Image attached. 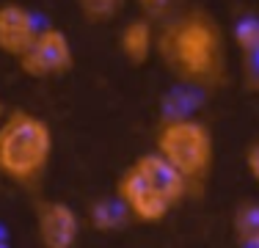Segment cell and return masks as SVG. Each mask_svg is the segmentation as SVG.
Masks as SVG:
<instances>
[{
	"instance_id": "9a60e30c",
	"label": "cell",
	"mask_w": 259,
	"mask_h": 248,
	"mask_svg": "<svg viewBox=\"0 0 259 248\" xmlns=\"http://www.w3.org/2000/svg\"><path fill=\"white\" fill-rule=\"evenodd\" d=\"M3 116H6V105L0 102V119H3Z\"/></svg>"
},
{
	"instance_id": "5b68a950",
	"label": "cell",
	"mask_w": 259,
	"mask_h": 248,
	"mask_svg": "<svg viewBox=\"0 0 259 248\" xmlns=\"http://www.w3.org/2000/svg\"><path fill=\"white\" fill-rule=\"evenodd\" d=\"M17 64H20L22 74H28L33 80L64 77L75 66V47H72V39L61 28L41 25V30L30 42V47L17 58Z\"/></svg>"
},
{
	"instance_id": "ba28073f",
	"label": "cell",
	"mask_w": 259,
	"mask_h": 248,
	"mask_svg": "<svg viewBox=\"0 0 259 248\" xmlns=\"http://www.w3.org/2000/svg\"><path fill=\"white\" fill-rule=\"evenodd\" d=\"M157 47V28L155 22H149L146 17H133L121 25L119 30V53L127 64L133 66H144L146 61L155 55Z\"/></svg>"
},
{
	"instance_id": "8992f818",
	"label": "cell",
	"mask_w": 259,
	"mask_h": 248,
	"mask_svg": "<svg viewBox=\"0 0 259 248\" xmlns=\"http://www.w3.org/2000/svg\"><path fill=\"white\" fill-rule=\"evenodd\" d=\"M36 237L41 248H75L80 215L64 201H41L36 207Z\"/></svg>"
},
{
	"instance_id": "52a82bcc",
	"label": "cell",
	"mask_w": 259,
	"mask_h": 248,
	"mask_svg": "<svg viewBox=\"0 0 259 248\" xmlns=\"http://www.w3.org/2000/svg\"><path fill=\"white\" fill-rule=\"evenodd\" d=\"M41 30V22L28 6L22 3H0V53L9 58H20Z\"/></svg>"
},
{
	"instance_id": "277c9868",
	"label": "cell",
	"mask_w": 259,
	"mask_h": 248,
	"mask_svg": "<svg viewBox=\"0 0 259 248\" xmlns=\"http://www.w3.org/2000/svg\"><path fill=\"white\" fill-rule=\"evenodd\" d=\"M155 152L188 182L193 193L207 182L215 163L212 130L193 116H174L160 124Z\"/></svg>"
},
{
	"instance_id": "3957f363",
	"label": "cell",
	"mask_w": 259,
	"mask_h": 248,
	"mask_svg": "<svg viewBox=\"0 0 259 248\" xmlns=\"http://www.w3.org/2000/svg\"><path fill=\"white\" fill-rule=\"evenodd\" d=\"M53 127L28 108L6 110L0 119V177L14 185H33L53 160Z\"/></svg>"
},
{
	"instance_id": "6da1fadb",
	"label": "cell",
	"mask_w": 259,
	"mask_h": 248,
	"mask_svg": "<svg viewBox=\"0 0 259 248\" xmlns=\"http://www.w3.org/2000/svg\"><path fill=\"white\" fill-rule=\"evenodd\" d=\"M155 53L165 69L193 89H212L226 77V36L201 9H185L160 25Z\"/></svg>"
},
{
	"instance_id": "7c38bea8",
	"label": "cell",
	"mask_w": 259,
	"mask_h": 248,
	"mask_svg": "<svg viewBox=\"0 0 259 248\" xmlns=\"http://www.w3.org/2000/svg\"><path fill=\"white\" fill-rule=\"evenodd\" d=\"M80 17H85L89 22L102 25L110 22L121 14V9L127 6V0H75Z\"/></svg>"
},
{
	"instance_id": "7a4b0ae2",
	"label": "cell",
	"mask_w": 259,
	"mask_h": 248,
	"mask_svg": "<svg viewBox=\"0 0 259 248\" xmlns=\"http://www.w3.org/2000/svg\"><path fill=\"white\" fill-rule=\"evenodd\" d=\"M188 193V182L157 152L135 157L116 182V198L124 204L130 218L138 223L165 221Z\"/></svg>"
},
{
	"instance_id": "5bb4252c",
	"label": "cell",
	"mask_w": 259,
	"mask_h": 248,
	"mask_svg": "<svg viewBox=\"0 0 259 248\" xmlns=\"http://www.w3.org/2000/svg\"><path fill=\"white\" fill-rule=\"evenodd\" d=\"M245 171H248V177L259 185V138L245 149Z\"/></svg>"
},
{
	"instance_id": "9c48e42d",
	"label": "cell",
	"mask_w": 259,
	"mask_h": 248,
	"mask_svg": "<svg viewBox=\"0 0 259 248\" xmlns=\"http://www.w3.org/2000/svg\"><path fill=\"white\" fill-rule=\"evenodd\" d=\"M234 45L243 53V77L254 94H259V20L243 17L234 25Z\"/></svg>"
},
{
	"instance_id": "30bf717a",
	"label": "cell",
	"mask_w": 259,
	"mask_h": 248,
	"mask_svg": "<svg viewBox=\"0 0 259 248\" xmlns=\"http://www.w3.org/2000/svg\"><path fill=\"white\" fill-rule=\"evenodd\" d=\"M232 229L240 248H259V201H243L234 210Z\"/></svg>"
},
{
	"instance_id": "4fadbf2b",
	"label": "cell",
	"mask_w": 259,
	"mask_h": 248,
	"mask_svg": "<svg viewBox=\"0 0 259 248\" xmlns=\"http://www.w3.org/2000/svg\"><path fill=\"white\" fill-rule=\"evenodd\" d=\"M182 3L185 0H135V6H138L141 17H146L149 22H168L171 17H177L182 11Z\"/></svg>"
},
{
	"instance_id": "8fae6325",
	"label": "cell",
	"mask_w": 259,
	"mask_h": 248,
	"mask_svg": "<svg viewBox=\"0 0 259 248\" xmlns=\"http://www.w3.org/2000/svg\"><path fill=\"white\" fill-rule=\"evenodd\" d=\"M127 221H130V213L116 196L113 198H100V201L91 207V223H94V229H100V232H116V229H121Z\"/></svg>"
}]
</instances>
